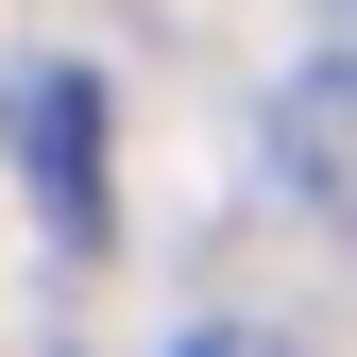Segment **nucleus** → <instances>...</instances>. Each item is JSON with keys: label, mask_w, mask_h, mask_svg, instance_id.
I'll return each mask as SVG.
<instances>
[{"label": "nucleus", "mask_w": 357, "mask_h": 357, "mask_svg": "<svg viewBox=\"0 0 357 357\" xmlns=\"http://www.w3.org/2000/svg\"><path fill=\"white\" fill-rule=\"evenodd\" d=\"M170 357H289V340H273V324H188Z\"/></svg>", "instance_id": "obj_1"}]
</instances>
